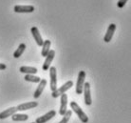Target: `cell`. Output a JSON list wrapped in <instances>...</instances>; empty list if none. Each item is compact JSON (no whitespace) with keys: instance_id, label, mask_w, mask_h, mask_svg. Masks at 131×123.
Wrapping results in <instances>:
<instances>
[{"instance_id":"8","label":"cell","mask_w":131,"mask_h":123,"mask_svg":"<svg viewBox=\"0 0 131 123\" xmlns=\"http://www.w3.org/2000/svg\"><path fill=\"white\" fill-rule=\"evenodd\" d=\"M56 116V112L54 110L49 111V113H47L46 115H44L42 117H37L35 120V123H46L49 120H50L52 117H54Z\"/></svg>"},{"instance_id":"6","label":"cell","mask_w":131,"mask_h":123,"mask_svg":"<svg viewBox=\"0 0 131 123\" xmlns=\"http://www.w3.org/2000/svg\"><path fill=\"white\" fill-rule=\"evenodd\" d=\"M116 28H117V26H116V24H114V23H111L108 26L107 31H106L105 36H104V41H105V42L108 43V42L111 41L112 37L114 35L115 31H116Z\"/></svg>"},{"instance_id":"17","label":"cell","mask_w":131,"mask_h":123,"mask_svg":"<svg viewBox=\"0 0 131 123\" xmlns=\"http://www.w3.org/2000/svg\"><path fill=\"white\" fill-rule=\"evenodd\" d=\"M29 117L28 115H25V113H14L12 116V119L13 121H26L28 120Z\"/></svg>"},{"instance_id":"3","label":"cell","mask_w":131,"mask_h":123,"mask_svg":"<svg viewBox=\"0 0 131 123\" xmlns=\"http://www.w3.org/2000/svg\"><path fill=\"white\" fill-rule=\"evenodd\" d=\"M85 71H80L76 82V93L81 94L83 93L84 90V85H85Z\"/></svg>"},{"instance_id":"9","label":"cell","mask_w":131,"mask_h":123,"mask_svg":"<svg viewBox=\"0 0 131 123\" xmlns=\"http://www.w3.org/2000/svg\"><path fill=\"white\" fill-rule=\"evenodd\" d=\"M13 11L15 13H30L34 12V7L28 5V6H21V5H16L13 8Z\"/></svg>"},{"instance_id":"10","label":"cell","mask_w":131,"mask_h":123,"mask_svg":"<svg viewBox=\"0 0 131 123\" xmlns=\"http://www.w3.org/2000/svg\"><path fill=\"white\" fill-rule=\"evenodd\" d=\"M30 33L32 34V36H33V38H34V40H35L36 44H37L38 46H42L43 43H44V40H43L42 36H41V34H40L38 28H37V27H32L31 30H30Z\"/></svg>"},{"instance_id":"18","label":"cell","mask_w":131,"mask_h":123,"mask_svg":"<svg viewBox=\"0 0 131 123\" xmlns=\"http://www.w3.org/2000/svg\"><path fill=\"white\" fill-rule=\"evenodd\" d=\"M25 49H26V44L21 43L19 45V47L17 48V50L13 53V57H14V58H18V57H20L22 54H23Z\"/></svg>"},{"instance_id":"13","label":"cell","mask_w":131,"mask_h":123,"mask_svg":"<svg viewBox=\"0 0 131 123\" xmlns=\"http://www.w3.org/2000/svg\"><path fill=\"white\" fill-rule=\"evenodd\" d=\"M17 107H10L9 109L3 111L2 113H0V119H5L8 117H12L13 115L16 113Z\"/></svg>"},{"instance_id":"19","label":"cell","mask_w":131,"mask_h":123,"mask_svg":"<svg viewBox=\"0 0 131 123\" xmlns=\"http://www.w3.org/2000/svg\"><path fill=\"white\" fill-rule=\"evenodd\" d=\"M24 79L26 81H29V82H32V83H39L41 81V78L39 77H35L33 74H26Z\"/></svg>"},{"instance_id":"20","label":"cell","mask_w":131,"mask_h":123,"mask_svg":"<svg viewBox=\"0 0 131 123\" xmlns=\"http://www.w3.org/2000/svg\"><path fill=\"white\" fill-rule=\"evenodd\" d=\"M71 115H72V112H71V111H70V110H69V111H67L65 115L63 116L62 120H61L60 122H58V123H68V122H69V118H70V117H71Z\"/></svg>"},{"instance_id":"14","label":"cell","mask_w":131,"mask_h":123,"mask_svg":"<svg viewBox=\"0 0 131 123\" xmlns=\"http://www.w3.org/2000/svg\"><path fill=\"white\" fill-rule=\"evenodd\" d=\"M47 85V80L46 79H41V81L39 82V85L37 87V89L34 92V94H33V97L34 98H38V97L42 94L43 91L45 89V87Z\"/></svg>"},{"instance_id":"15","label":"cell","mask_w":131,"mask_h":123,"mask_svg":"<svg viewBox=\"0 0 131 123\" xmlns=\"http://www.w3.org/2000/svg\"><path fill=\"white\" fill-rule=\"evenodd\" d=\"M50 45H51V41L50 40H46V41H44V43L42 45V52H41V54H42V56H45L46 57L48 55V53H49V51H50Z\"/></svg>"},{"instance_id":"23","label":"cell","mask_w":131,"mask_h":123,"mask_svg":"<svg viewBox=\"0 0 131 123\" xmlns=\"http://www.w3.org/2000/svg\"><path fill=\"white\" fill-rule=\"evenodd\" d=\"M32 123H35V122H32Z\"/></svg>"},{"instance_id":"16","label":"cell","mask_w":131,"mask_h":123,"mask_svg":"<svg viewBox=\"0 0 131 123\" xmlns=\"http://www.w3.org/2000/svg\"><path fill=\"white\" fill-rule=\"evenodd\" d=\"M19 71L21 73H27V74H35L38 70L34 68V67H29V66H22L20 67Z\"/></svg>"},{"instance_id":"12","label":"cell","mask_w":131,"mask_h":123,"mask_svg":"<svg viewBox=\"0 0 131 123\" xmlns=\"http://www.w3.org/2000/svg\"><path fill=\"white\" fill-rule=\"evenodd\" d=\"M38 106V103L36 101H30V102H27V103L20 104L17 106V111H26L29 109H32Z\"/></svg>"},{"instance_id":"7","label":"cell","mask_w":131,"mask_h":123,"mask_svg":"<svg viewBox=\"0 0 131 123\" xmlns=\"http://www.w3.org/2000/svg\"><path fill=\"white\" fill-rule=\"evenodd\" d=\"M54 56H55V51L50 50L49 51V53H48V55L46 56L45 62H44V64H43V67H42L43 71H48L49 68H50V64H51V62H52Z\"/></svg>"},{"instance_id":"4","label":"cell","mask_w":131,"mask_h":123,"mask_svg":"<svg viewBox=\"0 0 131 123\" xmlns=\"http://www.w3.org/2000/svg\"><path fill=\"white\" fill-rule=\"evenodd\" d=\"M49 77H50V90L54 92L57 89V73L55 67L49 68Z\"/></svg>"},{"instance_id":"5","label":"cell","mask_w":131,"mask_h":123,"mask_svg":"<svg viewBox=\"0 0 131 123\" xmlns=\"http://www.w3.org/2000/svg\"><path fill=\"white\" fill-rule=\"evenodd\" d=\"M83 93H84V97H85V105L90 106L92 103V99H91V93H90V84H89V82H85Z\"/></svg>"},{"instance_id":"22","label":"cell","mask_w":131,"mask_h":123,"mask_svg":"<svg viewBox=\"0 0 131 123\" xmlns=\"http://www.w3.org/2000/svg\"><path fill=\"white\" fill-rule=\"evenodd\" d=\"M7 69V66L5 65V64L3 63H0V71H2V70H6Z\"/></svg>"},{"instance_id":"1","label":"cell","mask_w":131,"mask_h":123,"mask_svg":"<svg viewBox=\"0 0 131 123\" xmlns=\"http://www.w3.org/2000/svg\"><path fill=\"white\" fill-rule=\"evenodd\" d=\"M70 108H71L72 111L77 115V117H79V119L81 120L83 123L89 122V117H88V116L84 113V111L80 108V106L76 103L75 101H71V102H70Z\"/></svg>"},{"instance_id":"11","label":"cell","mask_w":131,"mask_h":123,"mask_svg":"<svg viewBox=\"0 0 131 123\" xmlns=\"http://www.w3.org/2000/svg\"><path fill=\"white\" fill-rule=\"evenodd\" d=\"M67 107H68V96L66 93H63L61 96V105H60L59 113L61 116H64L67 112Z\"/></svg>"},{"instance_id":"2","label":"cell","mask_w":131,"mask_h":123,"mask_svg":"<svg viewBox=\"0 0 131 123\" xmlns=\"http://www.w3.org/2000/svg\"><path fill=\"white\" fill-rule=\"evenodd\" d=\"M72 86H73V82H72L71 80H69L68 82H66L64 85H62L59 89H56L54 92H52L51 96H52L53 98H57V97H61L63 93H65L68 90H69Z\"/></svg>"},{"instance_id":"21","label":"cell","mask_w":131,"mask_h":123,"mask_svg":"<svg viewBox=\"0 0 131 123\" xmlns=\"http://www.w3.org/2000/svg\"><path fill=\"white\" fill-rule=\"evenodd\" d=\"M127 1L128 0H119L118 2H117V6H118V8H120V9L124 8V7L125 6V4H126Z\"/></svg>"}]
</instances>
